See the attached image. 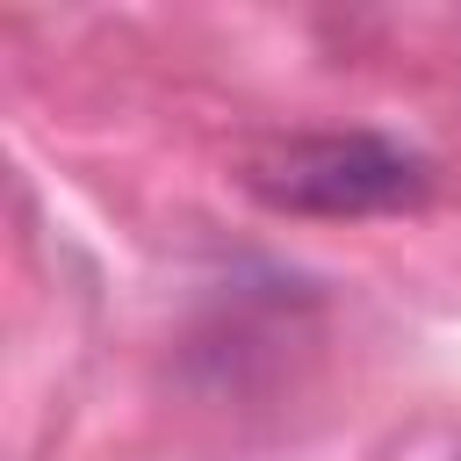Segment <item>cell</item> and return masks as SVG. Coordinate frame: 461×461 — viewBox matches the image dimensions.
<instances>
[{
    "label": "cell",
    "instance_id": "1",
    "mask_svg": "<svg viewBox=\"0 0 461 461\" xmlns=\"http://www.w3.org/2000/svg\"><path fill=\"white\" fill-rule=\"evenodd\" d=\"M245 187L281 216H389L425 194V166L367 130L288 137L245 166Z\"/></svg>",
    "mask_w": 461,
    "mask_h": 461
}]
</instances>
